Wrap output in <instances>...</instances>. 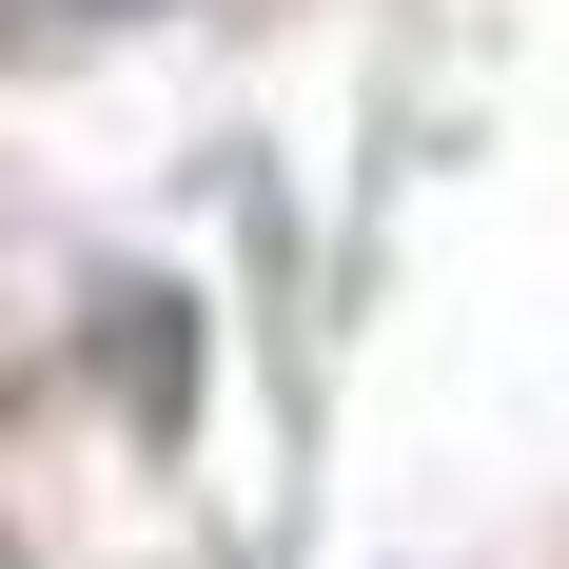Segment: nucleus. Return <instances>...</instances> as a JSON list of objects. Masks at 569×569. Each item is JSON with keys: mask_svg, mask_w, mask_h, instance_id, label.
I'll return each mask as SVG.
<instances>
[{"mask_svg": "<svg viewBox=\"0 0 569 569\" xmlns=\"http://www.w3.org/2000/svg\"><path fill=\"white\" fill-rule=\"evenodd\" d=\"M99 20H138V0H99Z\"/></svg>", "mask_w": 569, "mask_h": 569, "instance_id": "nucleus-1", "label": "nucleus"}]
</instances>
